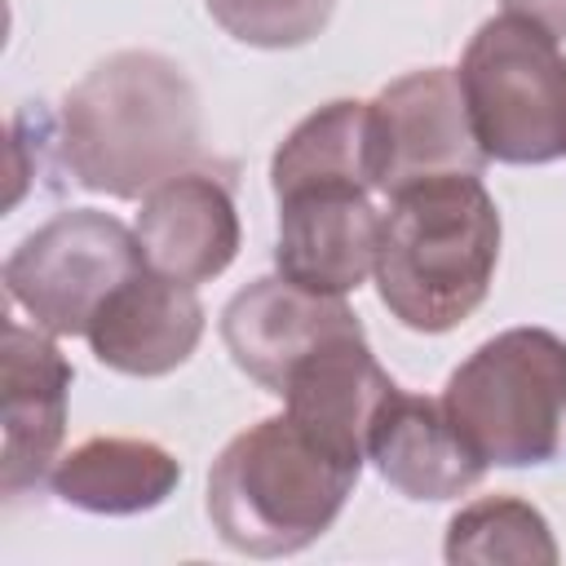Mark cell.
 I'll use <instances>...</instances> for the list:
<instances>
[{
	"label": "cell",
	"instance_id": "cell-1",
	"mask_svg": "<svg viewBox=\"0 0 566 566\" xmlns=\"http://www.w3.org/2000/svg\"><path fill=\"white\" fill-rule=\"evenodd\" d=\"M199 124V93L172 57L119 49L66 93L57 115L62 164L93 195L146 199L195 164Z\"/></svg>",
	"mask_w": 566,
	"mask_h": 566
},
{
	"label": "cell",
	"instance_id": "cell-2",
	"mask_svg": "<svg viewBox=\"0 0 566 566\" xmlns=\"http://www.w3.org/2000/svg\"><path fill=\"white\" fill-rule=\"evenodd\" d=\"M500 265V208L478 172L416 181L389 195L376 248L380 305L411 332L460 327L491 292Z\"/></svg>",
	"mask_w": 566,
	"mask_h": 566
},
{
	"label": "cell",
	"instance_id": "cell-3",
	"mask_svg": "<svg viewBox=\"0 0 566 566\" xmlns=\"http://www.w3.org/2000/svg\"><path fill=\"white\" fill-rule=\"evenodd\" d=\"M363 460L327 447L287 411L234 433L208 473V517L248 557L310 548L345 509Z\"/></svg>",
	"mask_w": 566,
	"mask_h": 566
},
{
	"label": "cell",
	"instance_id": "cell-4",
	"mask_svg": "<svg viewBox=\"0 0 566 566\" xmlns=\"http://www.w3.org/2000/svg\"><path fill=\"white\" fill-rule=\"evenodd\" d=\"M442 407L486 469L548 464L566 424V340L548 327L491 336L451 371Z\"/></svg>",
	"mask_w": 566,
	"mask_h": 566
},
{
	"label": "cell",
	"instance_id": "cell-5",
	"mask_svg": "<svg viewBox=\"0 0 566 566\" xmlns=\"http://www.w3.org/2000/svg\"><path fill=\"white\" fill-rule=\"evenodd\" d=\"M455 80L486 159L548 164L566 155V53L557 35L517 13L486 18Z\"/></svg>",
	"mask_w": 566,
	"mask_h": 566
},
{
	"label": "cell",
	"instance_id": "cell-6",
	"mask_svg": "<svg viewBox=\"0 0 566 566\" xmlns=\"http://www.w3.org/2000/svg\"><path fill=\"white\" fill-rule=\"evenodd\" d=\"M146 270L137 230L97 208H71L35 226L4 261L9 301L53 336H84L93 314Z\"/></svg>",
	"mask_w": 566,
	"mask_h": 566
},
{
	"label": "cell",
	"instance_id": "cell-7",
	"mask_svg": "<svg viewBox=\"0 0 566 566\" xmlns=\"http://www.w3.org/2000/svg\"><path fill=\"white\" fill-rule=\"evenodd\" d=\"M376 133V190L389 199L416 181L482 172L486 155L473 137L469 106L455 71L429 66L380 88L371 102Z\"/></svg>",
	"mask_w": 566,
	"mask_h": 566
},
{
	"label": "cell",
	"instance_id": "cell-8",
	"mask_svg": "<svg viewBox=\"0 0 566 566\" xmlns=\"http://www.w3.org/2000/svg\"><path fill=\"white\" fill-rule=\"evenodd\" d=\"M71 363L57 349L53 332L27 327L18 318L4 323L0 354V486L9 500L49 482L57 464V447L66 433V394Z\"/></svg>",
	"mask_w": 566,
	"mask_h": 566
},
{
	"label": "cell",
	"instance_id": "cell-9",
	"mask_svg": "<svg viewBox=\"0 0 566 566\" xmlns=\"http://www.w3.org/2000/svg\"><path fill=\"white\" fill-rule=\"evenodd\" d=\"M345 332H363L345 296L296 287L283 274L248 283L221 310V340L234 367L248 371L265 394H279L287 371L305 354H314L323 340L345 336Z\"/></svg>",
	"mask_w": 566,
	"mask_h": 566
},
{
	"label": "cell",
	"instance_id": "cell-10",
	"mask_svg": "<svg viewBox=\"0 0 566 566\" xmlns=\"http://www.w3.org/2000/svg\"><path fill=\"white\" fill-rule=\"evenodd\" d=\"M385 212L367 190H310L279 199L274 270L296 287L345 296L376 274Z\"/></svg>",
	"mask_w": 566,
	"mask_h": 566
},
{
	"label": "cell",
	"instance_id": "cell-11",
	"mask_svg": "<svg viewBox=\"0 0 566 566\" xmlns=\"http://www.w3.org/2000/svg\"><path fill=\"white\" fill-rule=\"evenodd\" d=\"M133 230L155 274H168L177 283H208L239 252L234 190L212 168L190 164L142 199Z\"/></svg>",
	"mask_w": 566,
	"mask_h": 566
},
{
	"label": "cell",
	"instance_id": "cell-12",
	"mask_svg": "<svg viewBox=\"0 0 566 566\" xmlns=\"http://www.w3.org/2000/svg\"><path fill=\"white\" fill-rule=\"evenodd\" d=\"M199 336L203 305L195 283H177L150 265L115 287L84 332L93 358L119 376H168L195 354Z\"/></svg>",
	"mask_w": 566,
	"mask_h": 566
},
{
	"label": "cell",
	"instance_id": "cell-13",
	"mask_svg": "<svg viewBox=\"0 0 566 566\" xmlns=\"http://www.w3.org/2000/svg\"><path fill=\"white\" fill-rule=\"evenodd\" d=\"M394 389L398 385L371 358L367 336L345 332V336L323 340L314 354H305L287 371L279 398H283V411L296 424H305L314 438H323L327 447L354 460H367L371 424Z\"/></svg>",
	"mask_w": 566,
	"mask_h": 566
},
{
	"label": "cell",
	"instance_id": "cell-14",
	"mask_svg": "<svg viewBox=\"0 0 566 566\" xmlns=\"http://www.w3.org/2000/svg\"><path fill=\"white\" fill-rule=\"evenodd\" d=\"M367 460L407 500H455L482 473L486 460L447 416L442 398L394 389L371 424Z\"/></svg>",
	"mask_w": 566,
	"mask_h": 566
},
{
	"label": "cell",
	"instance_id": "cell-15",
	"mask_svg": "<svg viewBox=\"0 0 566 566\" xmlns=\"http://www.w3.org/2000/svg\"><path fill=\"white\" fill-rule=\"evenodd\" d=\"M181 482V464L168 447L150 438H119L97 433L57 455L49 473V491L97 517H133L159 509Z\"/></svg>",
	"mask_w": 566,
	"mask_h": 566
},
{
	"label": "cell",
	"instance_id": "cell-16",
	"mask_svg": "<svg viewBox=\"0 0 566 566\" xmlns=\"http://www.w3.org/2000/svg\"><path fill=\"white\" fill-rule=\"evenodd\" d=\"M274 199L310 195V190H376V133L371 102H327L305 115L270 159Z\"/></svg>",
	"mask_w": 566,
	"mask_h": 566
},
{
	"label": "cell",
	"instance_id": "cell-17",
	"mask_svg": "<svg viewBox=\"0 0 566 566\" xmlns=\"http://www.w3.org/2000/svg\"><path fill=\"white\" fill-rule=\"evenodd\" d=\"M442 553L451 566H553L557 539L535 504L517 495H482L451 517Z\"/></svg>",
	"mask_w": 566,
	"mask_h": 566
},
{
	"label": "cell",
	"instance_id": "cell-18",
	"mask_svg": "<svg viewBox=\"0 0 566 566\" xmlns=\"http://www.w3.org/2000/svg\"><path fill=\"white\" fill-rule=\"evenodd\" d=\"M203 9L239 44L296 49L332 22L336 0H203Z\"/></svg>",
	"mask_w": 566,
	"mask_h": 566
},
{
	"label": "cell",
	"instance_id": "cell-19",
	"mask_svg": "<svg viewBox=\"0 0 566 566\" xmlns=\"http://www.w3.org/2000/svg\"><path fill=\"white\" fill-rule=\"evenodd\" d=\"M9 208L27 195L31 177H49L62 164V137H57V119L44 111V102L27 106L13 115V133H9Z\"/></svg>",
	"mask_w": 566,
	"mask_h": 566
},
{
	"label": "cell",
	"instance_id": "cell-20",
	"mask_svg": "<svg viewBox=\"0 0 566 566\" xmlns=\"http://www.w3.org/2000/svg\"><path fill=\"white\" fill-rule=\"evenodd\" d=\"M504 9L517 13V18H531L548 35L566 40V0H504Z\"/></svg>",
	"mask_w": 566,
	"mask_h": 566
}]
</instances>
